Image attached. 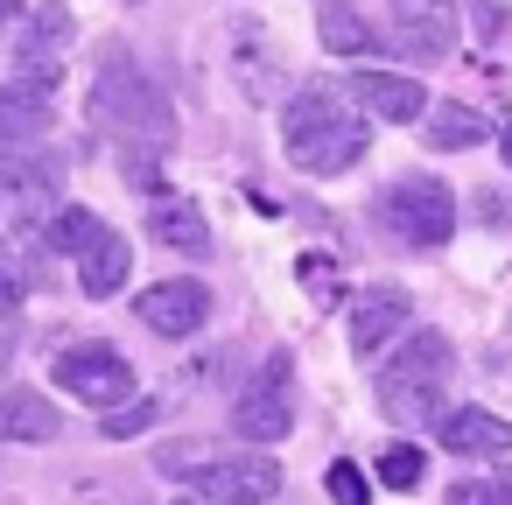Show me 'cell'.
Segmentation results:
<instances>
[{
	"label": "cell",
	"instance_id": "cell-24",
	"mask_svg": "<svg viewBox=\"0 0 512 505\" xmlns=\"http://www.w3.org/2000/svg\"><path fill=\"white\" fill-rule=\"evenodd\" d=\"M323 491H330V505H365V498H372V484H365V470H358L351 456H337V463L323 470Z\"/></svg>",
	"mask_w": 512,
	"mask_h": 505
},
{
	"label": "cell",
	"instance_id": "cell-8",
	"mask_svg": "<svg viewBox=\"0 0 512 505\" xmlns=\"http://www.w3.org/2000/svg\"><path fill=\"white\" fill-rule=\"evenodd\" d=\"M50 379H57L64 393H78L85 407H99V414L134 393V365H127V351H113V344H71V351L50 365Z\"/></svg>",
	"mask_w": 512,
	"mask_h": 505
},
{
	"label": "cell",
	"instance_id": "cell-12",
	"mask_svg": "<svg viewBox=\"0 0 512 505\" xmlns=\"http://www.w3.org/2000/svg\"><path fill=\"white\" fill-rule=\"evenodd\" d=\"M148 239L162 253H211V218L190 190H155L148 204Z\"/></svg>",
	"mask_w": 512,
	"mask_h": 505
},
{
	"label": "cell",
	"instance_id": "cell-26",
	"mask_svg": "<svg viewBox=\"0 0 512 505\" xmlns=\"http://www.w3.org/2000/svg\"><path fill=\"white\" fill-rule=\"evenodd\" d=\"M15 309H22V274L0 267V316H15Z\"/></svg>",
	"mask_w": 512,
	"mask_h": 505
},
{
	"label": "cell",
	"instance_id": "cell-3",
	"mask_svg": "<svg viewBox=\"0 0 512 505\" xmlns=\"http://www.w3.org/2000/svg\"><path fill=\"white\" fill-rule=\"evenodd\" d=\"M162 477H183L190 491L218 498V505H267L281 491V463L260 442L218 449V442H169L162 449Z\"/></svg>",
	"mask_w": 512,
	"mask_h": 505
},
{
	"label": "cell",
	"instance_id": "cell-17",
	"mask_svg": "<svg viewBox=\"0 0 512 505\" xmlns=\"http://www.w3.org/2000/svg\"><path fill=\"white\" fill-rule=\"evenodd\" d=\"M57 407L29 386H8L0 393V442H57Z\"/></svg>",
	"mask_w": 512,
	"mask_h": 505
},
{
	"label": "cell",
	"instance_id": "cell-2",
	"mask_svg": "<svg viewBox=\"0 0 512 505\" xmlns=\"http://www.w3.org/2000/svg\"><path fill=\"white\" fill-rule=\"evenodd\" d=\"M92 120L113 127V134H127L134 148H169V141H176V106H169L162 85L141 71V57L120 50V43L99 57V78H92Z\"/></svg>",
	"mask_w": 512,
	"mask_h": 505
},
{
	"label": "cell",
	"instance_id": "cell-19",
	"mask_svg": "<svg viewBox=\"0 0 512 505\" xmlns=\"http://www.w3.org/2000/svg\"><path fill=\"white\" fill-rule=\"evenodd\" d=\"M484 141H498L484 113H470V106H456V99L428 106V148H449V155H463V148H484Z\"/></svg>",
	"mask_w": 512,
	"mask_h": 505
},
{
	"label": "cell",
	"instance_id": "cell-13",
	"mask_svg": "<svg viewBox=\"0 0 512 505\" xmlns=\"http://www.w3.org/2000/svg\"><path fill=\"white\" fill-rule=\"evenodd\" d=\"M71 36H78V15L64 8V0L36 8V15H29V29L15 36V71H43V78H57V64H64Z\"/></svg>",
	"mask_w": 512,
	"mask_h": 505
},
{
	"label": "cell",
	"instance_id": "cell-9",
	"mask_svg": "<svg viewBox=\"0 0 512 505\" xmlns=\"http://www.w3.org/2000/svg\"><path fill=\"white\" fill-rule=\"evenodd\" d=\"M50 120H57V78L15 71L0 85V155H29L36 141H50Z\"/></svg>",
	"mask_w": 512,
	"mask_h": 505
},
{
	"label": "cell",
	"instance_id": "cell-5",
	"mask_svg": "<svg viewBox=\"0 0 512 505\" xmlns=\"http://www.w3.org/2000/svg\"><path fill=\"white\" fill-rule=\"evenodd\" d=\"M379 218H386V232H393L400 246L435 253V246H449V232H456V190L435 183V176H400V183L379 197Z\"/></svg>",
	"mask_w": 512,
	"mask_h": 505
},
{
	"label": "cell",
	"instance_id": "cell-30",
	"mask_svg": "<svg viewBox=\"0 0 512 505\" xmlns=\"http://www.w3.org/2000/svg\"><path fill=\"white\" fill-rule=\"evenodd\" d=\"M127 8H141V0H127Z\"/></svg>",
	"mask_w": 512,
	"mask_h": 505
},
{
	"label": "cell",
	"instance_id": "cell-28",
	"mask_svg": "<svg viewBox=\"0 0 512 505\" xmlns=\"http://www.w3.org/2000/svg\"><path fill=\"white\" fill-rule=\"evenodd\" d=\"M22 15V0H0V22H15Z\"/></svg>",
	"mask_w": 512,
	"mask_h": 505
},
{
	"label": "cell",
	"instance_id": "cell-18",
	"mask_svg": "<svg viewBox=\"0 0 512 505\" xmlns=\"http://www.w3.org/2000/svg\"><path fill=\"white\" fill-rule=\"evenodd\" d=\"M127 274H134V253H127V239H120V232H106V239L78 260V288H85L92 302L120 295V288H127Z\"/></svg>",
	"mask_w": 512,
	"mask_h": 505
},
{
	"label": "cell",
	"instance_id": "cell-23",
	"mask_svg": "<svg viewBox=\"0 0 512 505\" xmlns=\"http://www.w3.org/2000/svg\"><path fill=\"white\" fill-rule=\"evenodd\" d=\"M379 477H386L393 491H414V484L428 477V456H421L414 442H386V449H379Z\"/></svg>",
	"mask_w": 512,
	"mask_h": 505
},
{
	"label": "cell",
	"instance_id": "cell-27",
	"mask_svg": "<svg viewBox=\"0 0 512 505\" xmlns=\"http://www.w3.org/2000/svg\"><path fill=\"white\" fill-rule=\"evenodd\" d=\"M498 148H505V162H512V120H505V127H498Z\"/></svg>",
	"mask_w": 512,
	"mask_h": 505
},
{
	"label": "cell",
	"instance_id": "cell-16",
	"mask_svg": "<svg viewBox=\"0 0 512 505\" xmlns=\"http://www.w3.org/2000/svg\"><path fill=\"white\" fill-rule=\"evenodd\" d=\"M113 225L99 218V211H85V204H64V211H50L43 225H36V246L43 253H71V260H85L99 239H106Z\"/></svg>",
	"mask_w": 512,
	"mask_h": 505
},
{
	"label": "cell",
	"instance_id": "cell-1",
	"mask_svg": "<svg viewBox=\"0 0 512 505\" xmlns=\"http://www.w3.org/2000/svg\"><path fill=\"white\" fill-rule=\"evenodd\" d=\"M372 148V120L358 106L351 85H309L288 99L281 113V155L302 176H344L358 155Z\"/></svg>",
	"mask_w": 512,
	"mask_h": 505
},
{
	"label": "cell",
	"instance_id": "cell-6",
	"mask_svg": "<svg viewBox=\"0 0 512 505\" xmlns=\"http://www.w3.org/2000/svg\"><path fill=\"white\" fill-rule=\"evenodd\" d=\"M295 428V372H288V358L274 351L260 372H253V386L232 400V435L239 442H281Z\"/></svg>",
	"mask_w": 512,
	"mask_h": 505
},
{
	"label": "cell",
	"instance_id": "cell-15",
	"mask_svg": "<svg viewBox=\"0 0 512 505\" xmlns=\"http://www.w3.org/2000/svg\"><path fill=\"white\" fill-rule=\"evenodd\" d=\"M428 428H435V442L449 456H498L512 442V421H498L491 407H442Z\"/></svg>",
	"mask_w": 512,
	"mask_h": 505
},
{
	"label": "cell",
	"instance_id": "cell-29",
	"mask_svg": "<svg viewBox=\"0 0 512 505\" xmlns=\"http://www.w3.org/2000/svg\"><path fill=\"white\" fill-rule=\"evenodd\" d=\"M183 505H218V498H204V491H197V498H183Z\"/></svg>",
	"mask_w": 512,
	"mask_h": 505
},
{
	"label": "cell",
	"instance_id": "cell-11",
	"mask_svg": "<svg viewBox=\"0 0 512 505\" xmlns=\"http://www.w3.org/2000/svg\"><path fill=\"white\" fill-rule=\"evenodd\" d=\"M407 323H414V295L379 281V288H365V295L351 302V351H358V358H379Z\"/></svg>",
	"mask_w": 512,
	"mask_h": 505
},
{
	"label": "cell",
	"instance_id": "cell-25",
	"mask_svg": "<svg viewBox=\"0 0 512 505\" xmlns=\"http://www.w3.org/2000/svg\"><path fill=\"white\" fill-rule=\"evenodd\" d=\"M470 15L484 22V29H477L484 43H498V36H505V8H498V0H470Z\"/></svg>",
	"mask_w": 512,
	"mask_h": 505
},
{
	"label": "cell",
	"instance_id": "cell-22",
	"mask_svg": "<svg viewBox=\"0 0 512 505\" xmlns=\"http://www.w3.org/2000/svg\"><path fill=\"white\" fill-rule=\"evenodd\" d=\"M148 421H162V400H120V407L99 414V435H106V442H127V435H141Z\"/></svg>",
	"mask_w": 512,
	"mask_h": 505
},
{
	"label": "cell",
	"instance_id": "cell-7",
	"mask_svg": "<svg viewBox=\"0 0 512 505\" xmlns=\"http://www.w3.org/2000/svg\"><path fill=\"white\" fill-rule=\"evenodd\" d=\"M456 0H386V50L407 64H442L456 50Z\"/></svg>",
	"mask_w": 512,
	"mask_h": 505
},
{
	"label": "cell",
	"instance_id": "cell-4",
	"mask_svg": "<svg viewBox=\"0 0 512 505\" xmlns=\"http://www.w3.org/2000/svg\"><path fill=\"white\" fill-rule=\"evenodd\" d=\"M449 372H456V351L442 330H407L400 351H386L379 365V414L386 421H435L442 414V393H449Z\"/></svg>",
	"mask_w": 512,
	"mask_h": 505
},
{
	"label": "cell",
	"instance_id": "cell-10",
	"mask_svg": "<svg viewBox=\"0 0 512 505\" xmlns=\"http://www.w3.org/2000/svg\"><path fill=\"white\" fill-rule=\"evenodd\" d=\"M141 323H148L155 337H197V330L211 323V288H204L197 274L155 281V288L141 295Z\"/></svg>",
	"mask_w": 512,
	"mask_h": 505
},
{
	"label": "cell",
	"instance_id": "cell-21",
	"mask_svg": "<svg viewBox=\"0 0 512 505\" xmlns=\"http://www.w3.org/2000/svg\"><path fill=\"white\" fill-rule=\"evenodd\" d=\"M442 505H512V470L498 463L491 477H456L442 491Z\"/></svg>",
	"mask_w": 512,
	"mask_h": 505
},
{
	"label": "cell",
	"instance_id": "cell-14",
	"mask_svg": "<svg viewBox=\"0 0 512 505\" xmlns=\"http://www.w3.org/2000/svg\"><path fill=\"white\" fill-rule=\"evenodd\" d=\"M351 92H358V106L372 113V120H386V127H407V120H428V92L407 78V71H358V78H344Z\"/></svg>",
	"mask_w": 512,
	"mask_h": 505
},
{
	"label": "cell",
	"instance_id": "cell-20",
	"mask_svg": "<svg viewBox=\"0 0 512 505\" xmlns=\"http://www.w3.org/2000/svg\"><path fill=\"white\" fill-rule=\"evenodd\" d=\"M386 29L365 22L358 0H323V50H379Z\"/></svg>",
	"mask_w": 512,
	"mask_h": 505
}]
</instances>
